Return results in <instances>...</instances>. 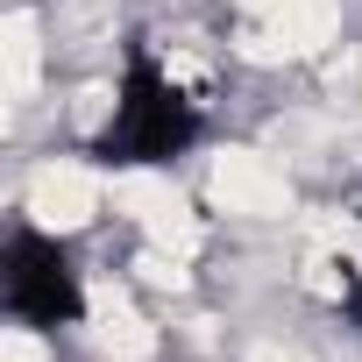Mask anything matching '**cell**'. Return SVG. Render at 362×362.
Returning <instances> with one entry per match:
<instances>
[{
	"instance_id": "obj_1",
	"label": "cell",
	"mask_w": 362,
	"mask_h": 362,
	"mask_svg": "<svg viewBox=\"0 0 362 362\" xmlns=\"http://www.w3.org/2000/svg\"><path fill=\"white\" fill-rule=\"evenodd\" d=\"M206 128H214L206 86L177 64V50L163 57L149 36H135L121 50L114 107L93 135V163H107V170H170L177 156H192L206 142Z\"/></svg>"
},
{
	"instance_id": "obj_2",
	"label": "cell",
	"mask_w": 362,
	"mask_h": 362,
	"mask_svg": "<svg viewBox=\"0 0 362 362\" xmlns=\"http://www.w3.org/2000/svg\"><path fill=\"white\" fill-rule=\"evenodd\" d=\"M0 305H8L15 327L29 334H64L86 320L93 291H86V270H78V249L50 228H15L8 249H0Z\"/></svg>"
},
{
	"instance_id": "obj_3",
	"label": "cell",
	"mask_w": 362,
	"mask_h": 362,
	"mask_svg": "<svg viewBox=\"0 0 362 362\" xmlns=\"http://www.w3.org/2000/svg\"><path fill=\"white\" fill-rule=\"evenodd\" d=\"M320 284H327V305L348 320V327H362V249H341V256H320Z\"/></svg>"
},
{
	"instance_id": "obj_4",
	"label": "cell",
	"mask_w": 362,
	"mask_h": 362,
	"mask_svg": "<svg viewBox=\"0 0 362 362\" xmlns=\"http://www.w3.org/2000/svg\"><path fill=\"white\" fill-rule=\"evenodd\" d=\"M355 221H362V206H355Z\"/></svg>"
}]
</instances>
